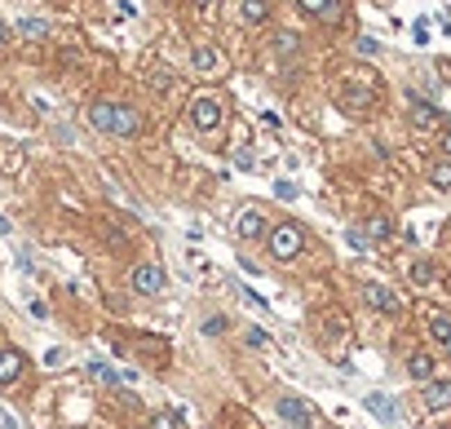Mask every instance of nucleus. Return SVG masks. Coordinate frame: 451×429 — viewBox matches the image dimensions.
<instances>
[{
    "mask_svg": "<svg viewBox=\"0 0 451 429\" xmlns=\"http://www.w3.org/2000/svg\"><path fill=\"white\" fill-rule=\"evenodd\" d=\"M265 248H270L279 261H288V257H297L301 248H306V235H301V226L284 221V226H274V230H265Z\"/></svg>",
    "mask_w": 451,
    "mask_h": 429,
    "instance_id": "obj_1",
    "label": "nucleus"
},
{
    "mask_svg": "<svg viewBox=\"0 0 451 429\" xmlns=\"http://www.w3.org/2000/svg\"><path fill=\"white\" fill-rule=\"evenodd\" d=\"M222 98H217V93H199V98L190 102V124L199 128V133H213L217 124H222Z\"/></svg>",
    "mask_w": 451,
    "mask_h": 429,
    "instance_id": "obj_2",
    "label": "nucleus"
},
{
    "mask_svg": "<svg viewBox=\"0 0 451 429\" xmlns=\"http://www.w3.org/2000/svg\"><path fill=\"white\" fill-rule=\"evenodd\" d=\"M279 416H284L288 429H319V412H314L306 398L284 394V398H279Z\"/></svg>",
    "mask_w": 451,
    "mask_h": 429,
    "instance_id": "obj_3",
    "label": "nucleus"
},
{
    "mask_svg": "<svg viewBox=\"0 0 451 429\" xmlns=\"http://www.w3.org/2000/svg\"><path fill=\"white\" fill-rule=\"evenodd\" d=\"M133 292H142V296L164 292V270L155 266V261H146V266H133Z\"/></svg>",
    "mask_w": 451,
    "mask_h": 429,
    "instance_id": "obj_4",
    "label": "nucleus"
},
{
    "mask_svg": "<svg viewBox=\"0 0 451 429\" xmlns=\"http://www.w3.org/2000/svg\"><path fill=\"white\" fill-rule=\"evenodd\" d=\"M111 133H115V137H138V133H142V115H138V106H124V102H115Z\"/></svg>",
    "mask_w": 451,
    "mask_h": 429,
    "instance_id": "obj_5",
    "label": "nucleus"
},
{
    "mask_svg": "<svg viewBox=\"0 0 451 429\" xmlns=\"http://www.w3.org/2000/svg\"><path fill=\"white\" fill-rule=\"evenodd\" d=\"M363 301H368L372 310H381V314H394L398 310V296L385 288V283H363Z\"/></svg>",
    "mask_w": 451,
    "mask_h": 429,
    "instance_id": "obj_6",
    "label": "nucleus"
},
{
    "mask_svg": "<svg viewBox=\"0 0 451 429\" xmlns=\"http://www.w3.org/2000/svg\"><path fill=\"white\" fill-rule=\"evenodd\" d=\"M411 124L416 128H438L443 124V111H438L434 102H425V98H411Z\"/></svg>",
    "mask_w": 451,
    "mask_h": 429,
    "instance_id": "obj_7",
    "label": "nucleus"
},
{
    "mask_svg": "<svg viewBox=\"0 0 451 429\" xmlns=\"http://www.w3.org/2000/svg\"><path fill=\"white\" fill-rule=\"evenodd\" d=\"M425 407H434V412H443L451 407V380H425Z\"/></svg>",
    "mask_w": 451,
    "mask_h": 429,
    "instance_id": "obj_8",
    "label": "nucleus"
},
{
    "mask_svg": "<svg viewBox=\"0 0 451 429\" xmlns=\"http://www.w3.org/2000/svg\"><path fill=\"white\" fill-rule=\"evenodd\" d=\"M389 235H394V221H389L385 212H372L368 226H363V239H368V244H385Z\"/></svg>",
    "mask_w": 451,
    "mask_h": 429,
    "instance_id": "obj_9",
    "label": "nucleus"
},
{
    "mask_svg": "<svg viewBox=\"0 0 451 429\" xmlns=\"http://www.w3.org/2000/svg\"><path fill=\"white\" fill-rule=\"evenodd\" d=\"M190 67L204 71V76H217V71H222V53H217L213 44H199V49L190 53Z\"/></svg>",
    "mask_w": 451,
    "mask_h": 429,
    "instance_id": "obj_10",
    "label": "nucleus"
},
{
    "mask_svg": "<svg viewBox=\"0 0 451 429\" xmlns=\"http://www.w3.org/2000/svg\"><path fill=\"white\" fill-rule=\"evenodd\" d=\"M22 367H27V359H22V350H0V380H18Z\"/></svg>",
    "mask_w": 451,
    "mask_h": 429,
    "instance_id": "obj_11",
    "label": "nucleus"
},
{
    "mask_svg": "<svg viewBox=\"0 0 451 429\" xmlns=\"http://www.w3.org/2000/svg\"><path fill=\"white\" fill-rule=\"evenodd\" d=\"M235 235H239V239H261V235H265V221H261V212H239V221H235Z\"/></svg>",
    "mask_w": 451,
    "mask_h": 429,
    "instance_id": "obj_12",
    "label": "nucleus"
},
{
    "mask_svg": "<svg viewBox=\"0 0 451 429\" xmlns=\"http://www.w3.org/2000/svg\"><path fill=\"white\" fill-rule=\"evenodd\" d=\"M239 14H243V22H248V27H261V22L270 18V0H243Z\"/></svg>",
    "mask_w": 451,
    "mask_h": 429,
    "instance_id": "obj_13",
    "label": "nucleus"
},
{
    "mask_svg": "<svg viewBox=\"0 0 451 429\" xmlns=\"http://www.w3.org/2000/svg\"><path fill=\"white\" fill-rule=\"evenodd\" d=\"M111 115H115V102H93L89 106V124L97 133H111Z\"/></svg>",
    "mask_w": 451,
    "mask_h": 429,
    "instance_id": "obj_14",
    "label": "nucleus"
},
{
    "mask_svg": "<svg viewBox=\"0 0 451 429\" xmlns=\"http://www.w3.org/2000/svg\"><path fill=\"white\" fill-rule=\"evenodd\" d=\"M429 332H434V341L451 354V319H447V314H434V319H429Z\"/></svg>",
    "mask_w": 451,
    "mask_h": 429,
    "instance_id": "obj_15",
    "label": "nucleus"
},
{
    "mask_svg": "<svg viewBox=\"0 0 451 429\" xmlns=\"http://www.w3.org/2000/svg\"><path fill=\"white\" fill-rule=\"evenodd\" d=\"M368 407L381 416V421H398V407H394V398H385V394H368Z\"/></svg>",
    "mask_w": 451,
    "mask_h": 429,
    "instance_id": "obj_16",
    "label": "nucleus"
},
{
    "mask_svg": "<svg viewBox=\"0 0 451 429\" xmlns=\"http://www.w3.org/2000/svg\"><path fill=\"white\" fill-rule=\"evenodd\" d=\"M407 372L416 376V380H429V376H434V359H429V354H411V359H407Z\"/></svg>",
    "mask_w": 451,
    "mask_h": 429,
    "instance_id": "obj_17",
    "label": "nucleus"
},
{
    "mask_svg": "<svg viewBox=\"0 0 451 429\" xmlns=\"http://www.w3.org/2000/svg\"><path fill=\"white\" fill-rule=\"evenodd\" d=\"M44 31H49L44 18H18V35H27V40H40Z\"/></svg>",
    "mask_w": 451,
    "mask_h": 429,
    "instance_id": "obj_18",
    "label": "nucleus"
},
{
    "mask_svg": "<svg viewBox=\"0 0 451 429\" xmlns=\"http://www.w3.org/2000/svg\"><path fill=\"white\" fill-rule=\"evenodd\" d=\"M429 182L438 186V190H451V160H438L434 169H429Z\"/></svg>",
    "mask_w": 451,
    "mask_h": 429,
    "instance_id": "obj_19",
    "label": "nucleus"
},
{
    "mask_svg": "<svg viewBox=\"0 0 451 429\" xmlns=\"http://www.w3.org/2000/svg\"><path fill=\"white\" fill-rule=\"evenodd\" d=\"M89 372H93L97 380H106V385H120V372H115V367H106L102 359H93V363H89Z\"/></svg>",
    "mask_w": 451,
    "mask_h": 429,
    "instance_id": "obj_20",
    "label": "nucleus"
},
{
    "mask_svg": "<svg viewBox=\"0 0 451 429\" xmlns=\"http://www.w3.org/2000/svg\"><path fill=\"white\" fill-rule=\"evenodd\" d=\"M297 5H301V9H306V14H314V18H323V14H327V9H332V5H336V0H297Z\"/></svg>",
    "mask_w": 451,
    "mask_h": 429,
    "instance_id": "obj_21",
    "label": "nucleus"
},
{
    "mask_svg": "<svg viewBox=\"0 0 451 429\" xmlns=\"http://www.w3.org/2000/svg\"><path fill=\"white\" fill-rule=\"evenodd\" d=\"M411 283H434V266L429 261H416V266H411Z\"/></svg>",
    "mask_w": 451,
    "mask_h": 429,
    "instance_id": "obj_22",
    "label": "nucleus"
},
{
    "mask_svg": "<svg viewBox=\"0 0 451 429\" xmlns=\"http://www.w3.org/2000/svg\"><path fill=\"white\" fill-rule=\"evenodd\" d=\"M274 53H297V35H292V31H279V40H274Z\"/></svg>",
    "mask_w": 451,
    "mask_h": 429,
    "instance_id": "obj_23",
    "label": "nucleus"
},
{
    "mask_svg": "<svg viewBox=\"0 0 451 429\" xmlns=\"http://www.w3.org/2000/svg\"><path fill=\"white\" fill-rule=\"evenodd\" d=\"M243 341H248L252 350H265V345H270V337H265L261 328H248V332H243Z\"/></svg>",
    "mask_w": 451,
    "mask_h": 429,
    "instance_id": "obj_24",
    "label": "nucleus"
},
{
    "mask_svg": "<svg viewBox=\"0 0 451 429\" xmlns=\"http://www.w3.org/2000/svg\"><path fill=\"white\" fill-rule=\"evenodd\" d=\"M252 164H257V155H252V151H243V146H239V151H235V169H243V173H248V169H252Z\"/></svg>",
    "mask_w": 451,
    "mask_h": 429,
    "instance_id": "obj_25",
    "label": "nucleus"
},
{
    "mask_svg": "<svg viewBox=\"0 0 451 429\" xmlns=\"http://www.w3.org/2000/svg\"><path fill=\"white\" fill-rule=\"evenodd\" d=\"M226 332V319H208V323H204V337H222Z\"/></svg>",
    "mask_w": 451,
    "mask_h": 429,
    "instance_id": "obj_26",
    "label": "nucleus"
},
{
    "mask_svg": "<svg viewBox=\"0 0 451 429\" xmlns=\"http://www.w3.org/2000/svg\"><path fill=\"white\" fill-rule=\"evenodd\" d=\"M274 195L279 199H297V186H292V182H274Z\"/></svg>",
    "mask_w": 451,
    "mask_h": 429,
    "instance_id": "obj_27",
    "label": "nucleus"
},
{
    "mask_svg": "<svg viewBox=\"0 0 451 429\" xmlns=\"http://www.w3.org/2000/svg\"><path fill=\"white\" fill-rule=\"evenodd\" d=\"M359 53H381V44H376L372 35H359Z\"/></svg>",
    "mask_w": 451,
    "mask_h": 429,
    "instance_id": "obj_28",
    "label": "nucleus"
},
{
    "mask_svg": "<svg viewBox=\"0 0 451 429\" xmlns=\"http://www.w3.org/2000/svg\"><path fill=\"white\" fill-rule=\"evenodd\" d=\"M411 35H416V44H425V40H429V27H425V22H416V27H411Z\"/></svg>",
    "mask_w": 451,
    "mask_h": 429,
    "instance_id": "obj_29",
    "label": "nucleus"
},
{
    "mask_svg": "<svg viewBox=\"0 0 451 429\" xmlns=\"http://www.w3.org/2000/svg\"><path fill=\"white\" fill-rule=\"evenodd\" d=\"M345 239H350V248H368V239H363V230H350Z\"/></svg>",
    "mask_w": 451,
    "mask_h": 429,
    "instance_id": "obj_30",
    "label": "nucleus"
},
{
    "mask_svg": "<svg viewBox=\"0 0 451 429\" xmlns=\"http://www.w3.org/2000/svg\"><path fill=\"white\" fill-rule=\"evenodd\" d=\"M243 296H248V305H257V310H265V301H261V292H252V288H243Z\"/></svg>",
    "mask_w": 451,
    "mask_h": 429,
    "instance_id": "obj_31",
    "label": "nucleus"
},
{
    "mask_svg": "<svg viewBox=\"0 0 451 429\" xmlns=\"http://www.w3.org/2000/svg\"><path fill=\"white\" fill-rule=\"evenodd\" d=\"M443 151H447V155H451V124H447V128H443Z\"/></svg>",
    "mask_w": 451,
    "mask_h": 429,
    "instance_id": "obj_32",
    "label": "nucleus"
},
{
    "mask_svg": "<svg viewBox=\"0 0 451 429\" xmlns=\"http://www.w3.org/2000/svg\"><path fill=\"white\" fill-rule=\"evenodd\" d=\"M190 5H195V9H208V5H213V0H190Z\"/></svg>",
    "mask_w": 451,
    "mask_h": 429,
    "instance_id": "obj_33",
    "label": "nucleus"
},
{
    "mask_svg": "<svg viewBox=\"0 0 451 429\" xmlns=\"http://www.w3.org/2000/svg\"><path fill=\"white\" fill-rule=\"evenodd\" d=\"M9 40V27H5V22H0V44H5Z\"/></svg>",
    "mask_w": 451,
    "mask_h": 429,
    "instance_id": "obj_34",
    "label": "nucleus"
},
{
    "mask_svg": "<svg viewBox=\"0 0 451 429\" xmlns=\"http://www.w3.org/2000/svg\"><path fill=\"white\" fill-rule=\"evenodd\" d=\"M0 235H9V221L5 217H0Z\"/></svg>",
    "mask_w": 451,
    "mask_h": 429,
    "instance_id": "obj_35",
    "label": "nucleus"
}]
</instances>
